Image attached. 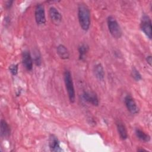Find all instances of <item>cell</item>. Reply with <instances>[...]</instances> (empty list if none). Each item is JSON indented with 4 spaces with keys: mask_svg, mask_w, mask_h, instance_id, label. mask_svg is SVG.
Returning a JSON list of instances; mask_svg holds the SVG:
<instances>
[{
    "mask_svg": "<svg viewBox=\"0 0 152 152\" xmlns=\"http://www.w3.org/2000/svg\"><path fill=\"white\" fill-rule=\"evenodd\" d=\"M78 17L81 27L83 30L87 31L90 25V12L86 4L81 3L78 5Z\"/></svg>",
    "mask_w": 152,
    "mask_h": 152,
    "instance_id": "cell-1",
    "label": "cell"
},
{
    "mask_svg": "<svg viewBox=\"0 0 152 152\" xmlns=\"http://www.w3.org/2000/svg\"><path fill=\"white\" fill-rule=\"evenodd\" d=\"M64 78L69 101L71 103H74L75 99V93L71 74L68 70H66L64 72Z\"/></svg>",
    "mask_w": 152,
    "mask_h": 152,
    "instance_id": "cell-2",
    "label": "cell"
},
{
    "mask_svg": "<svg viewBox=\"0 0 152 152\" xmlns=\"http://www.w3.org/2000/svg\"><path fill=\"white\" fill-rule=\"evenodd\" d=\"M107 23L110 34L115 39L120 38L122 35V31L116 19L112 16H109L107 18Z\"/></svg>",
    "mask_w": 152,
    "mask_h": 152,
    "instance_id": "cell-3",
    "label": "cell"
},
{
    "mask_svg": "<svg viewBox=\"0 0 152 152\" xmlns=\"http://www.w3.org/2000/svg\"><path fill=\"white\" fill-rule=\"evenodd\" d=\"M140 27L144 33L148 37L149 39H151L152 31H151V21L150 18L147 15H144L142 17L140 24Z\"/></svg>",
    "mask_w": 152,
    "mask_h": 152,
    "instance_id": "cell-4",
    "label": "cell"
},
{
    "mask_svg": "<svg viewBox=\"0 0 152 152\" xmlns=\"http://www.w3.org/2000/svg\"><path fill=\"white\" fill-rule=\"evenodd\" d=\"M35 20L37 24L42 25L46 22V17L44 6L42 4L37 5L34 11Z\"/></svg>",
    "mask_w": 152,
    "mask_h": 152,
    "instance_id": "cell-5",
    "label": "cell"
},
{
    "mask_svg": "<svg viewBox=\"0 0 152 152\" xmlns=\"http://www.w3.org/2000/svg\"><path fill=\"white\" fill-rule=\"evenodd\" d=\"M125 104L128 110L132 114H136L138 112V107L134 99L129 95H127L124 99Z\"/></svg>",
    "mask_w": 152,
    "mask_h": 152,
    "instance_id": "cell-6",
    "label": "cell"
},
{
    "mask_svg": "<svg viewBox=\"0 0 152 152\" xmlns=\"http://www.w3.org/2000/svg\"><path fill=\"white\" fill-rule=\"evenodd\" d=\"M83 98L86 102L91 103L93 106L99 105V99L97 96L93 92H84L83 94Z\"/></svg>",
    "mask_w": 152,
    "mask_h": 152,
    "instance_id": "cell-7",
    "label": "cell"
},
{
    "mask_svg": "<svg viewBox=\"0 0 152 152\" xmlns=\"http://www.w3.org/2000/svg\"><path fill=\"white\" fill-rule=\"evenodd\" d=\"M50 18L55 24H59L62 21V16L61 13L53 7H52L49 8V11Z\"/></svg>",
    "mask_w": 152,
    "mask_h": 152,
    "instance_id": "cell-8",
    "label": "cell"
},
{
    "mask_svg": "<svg viewBox=\"0 0 152 152\" xmlns=\"http://www.w3.org/2000/svg\"><path fill=\"white\" fill-rule=\"evenodd\" d=\"M22 61L24 67L28 71L33 68V59L28 51H24L22 54Z\"/></svg>",
    "mask_w": 152,
    "mask_h": 152,
    "instance_id": "cell-9",
    "label": "cell"
},
{
    "mask_svg": "<svg viewBox=\"0 0 152 152\" xmlns=\"http://www.w3.org/2000/svg\"><path fill=\"white\" fill-rule=\"evenodd\" d=\"M49 146L52 151H61L62 150L60 147L59 141L54 135H50L49 140Z\"/></svg>",
    "mask_w": 152,
    "mask_h": 152,
    "instance_id": "cell-10",
    "label": "cell"
},
{
    "mask_svg": "<svg viewBox=\"0 0 152 152\" xmlns=\"http://www.w3.org/2000/svg\"><path fill=\"white\" fill-rule=\"evenodd\" d=\"M116 127H117L118 134H119L121 138L123 140L127 139L128 133H127V130L125 125L122 122L118 121L116 123Z\"/></svg>",
    "mask_w": 152,
    "mask_h": 152,
    "instance_id": "cell-11",
    "label": "cell"
},
{
    "mask_svg": "<svg viewBox=\"0 0 152 152\" xmlns=\"http://www.w3.org/2000/svg\"><path fill=\"white\" fill-rule=\"evenodd\" d=\"M93 72L95 77L99 80H103L104 77V71L101 64H96L93 68Z\"/></svg>",
    "mask_w": 152,
    "mask_h": 152,
    "instance_id": "cell-12",
    "label": "cell"
},
{
    "mask_svg": "<svg viewBox=\"0 0 152 152\" xmlns=\"http://www.w3.org/2000/svg\"><path fill=\"white\" fill-rule=\"evenodd\" d=\"M0 132L1 136L3 137H7L10 135L11 131L9 125L7 124V122L4 119H1V121Z\"/></svg>",
    "mask_w": 152,
    "mask_h": 152,
    "instance_id": "cell-13",
    "label": "cell"
},
{
    "mask_svg": "<svg viewBox=\"0 0 152 152\" xmlns=\"http://www.w3.org/2000/svg\"><path fill=\"white\" fill-rule=\"evenodd\" d=\"M57 53L59 56L62 59H66L69 58V53L66 48L63 45H59L57 47Z\"/></svg>",
    "mask_w": 152,
    "mask_h": 152,
    "instance_id": "cell-14",
    "label": "cell"
},
{
    "mask_svg": "<svg viewBox=\"0 0 152 152\" xmlns=\"http://www.w3.org/2000/svg\"><path fill=\"white\" fill-rule=\"evenodd\" d=\"M135 134L138 138L144 142H148L150 140V137L148 134H147L143 131L137 128L135 129Z\"/></svg>",
    "mask_w": 152,
    "mask_h": 152,
    "instance_id": "cell-15",
    "label": "cell"
},
{
    "mask_svg": "<svg viewBox=\"0 0 152 152\" xmlns=\"http://www.w3.org/2000/svg\"><path fill=\"white\" fill-rule=\"evenodd\" d=\"M88 46L86 44H81L78 47V53H79V59L84 60L86 58L87 53L88 51Z\"/></svg>",
    "mask_w": 152,
    "mask_h": 152,
    "instance_id": "cell-16",
    "label": "cell"
},
{
    "mask_svg": "<svg viewBox=\"0 0 152 152\" xmlns=\"http://www.w3.org/2000/svg\"><path fill=\"white\" fill-rule=\"evenodd\" d=\"M131 74L132 77L137 81H140L142 79V77H141V74L135 67L132 68Z\"/></svg>",
    "mask_w": 152,
    "mask_h": 152,
    "instance_id": "cell-17",
    "label": "cell"
},
{
    "mask_svg": "<svg viewBox=\"0 0 152 152\" xmlns=\"http://www.w3.org/2000/svg\"><path fill=\"white\" fill-rule=\"evenodd\" d=\"M9 70L10 72L13 75H15L18 73V65L17 64H12L9 67Z\"/></svg>",
    "mask_w": 152,
    "mask_h": 152,
    "instance_id": "cell-18",
    "label": "cell"
},
{
    "mask_svg": "<svg viewBox=\"0 0 152 152\" xmlns=\"http://www.w3.org/2000/svg\"><path fill=\"white\" fill-rule=\"evenodd\" d=\"M34 63L36 64V65H38V66L40 65V64L42 63V62H41V57H40V53H38L37 52L34 55Z\"/></svg>",
    "mask_w": 152,
    "mask_h": 152,
    "instance_id": "cell-19",
    "label": "cell"
},
{
    "mask_svg": "<svg viewBox=\"0 0 152 152\" xmlns=\"http://www.w3.org/2000/svg\"><path fill=\"white\" fill-rule=\"evenodd\" d=\"M146 61L151 66V62H152V58H151V56H148L146 57Z\"/></svg>",
    "mask_w": 152,
    "mask_h": 152,
    "instance_id": "cell-20",
    "label": "cell"
},
{
    "mask_svg": "<svg viewBox=\"0 0 152 152\" xmlns=\"http://www.w3.org/2000/svg\"><path fill=\"white\" fill-rule=\"evenodd\" d=\"M12 3H13V1H8V2L6 3V5H5L6 7H7V8H10L11 7V5H12Z\"/></svg>",
    "mask_w": 152,
    "mask_h": 152,
    "instance_id": "cell-21",
    "label": "cell"
},
{
    "mask_svg": "<svg viewBox=\"0 0 152 152\" xmlns=\"http://www.w3.org/2000/svg\"><path fill=\"white\" fill-rule=\"evenodd\" d=\"M138 151H147V150H145L144 149H138Z\"/></svg>",
    "mask_w": 152,
    "mask_h": 152,
    "instance_id": "cell-22",
    "label": "cell"
}]
</instances>
